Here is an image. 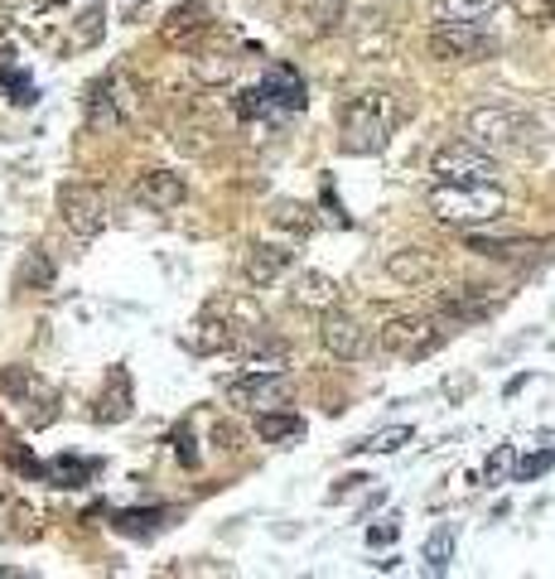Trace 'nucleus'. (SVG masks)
Listing matches in <instances>:
<instances>
[{
    "label": "nucleus",
    "mask_w": 555,
    "mask_h": 579,
    "mask_svg": "<svg viewBox=\"0 0 555 579\" xmlns=\"http://www.w3.org/2000/svg\"><path fill=\"white\" fill-rule=\"evenodd\" d=\"M555 469V449H536V454H521L513 464V478L517 483H536V478H546Z\"/></svg>",
    "instance_id": "nucleus-25"
},
{
    "label": "nucleus",
    "mask_w": 555,
    "mask_h": 579,
    "mask_svg": "<svg viewBox=\"0 0 555 579\" xmlns=\"http://www.w3.org/2000/svg\"><path fill=\"white\" fill-rule=\"evenodd\" d=\"M392 140V97L386 93H358L343 102V150L348 155H377Z\"/></svg>",
    "instance_id": "nucleus-2"
},
{
    "label": "nucleus",
    "mask_w": 555,
    "mask_h": 579,
    "mask_svg": "<svg viewBox=\"0 0 555 579\" xmlns=\"http://www.w3.org/2000/svg\"><path fill=\"white\" fill-rule=\"evenodd\" d=\"M527 131H536V126L513 107H473L469 111V136L479 140L483 150H521Z\"/></svg>",
    "instance_id": "nucleus-5"
},
{
    "label": "nucleus",
    "mask_w": 555,
    "mask_h": 579,
    "mask_svg": "<svg viewBox=\"0 0 555 579\" xmlns=\"http://www.w3.org/2000/svg\"><path fill=\"white\" fill-rule=\"evenodd\" d=\"M257 97H261L266 111H281V116L305 111V77H299L291 63H271L257 83Z\"/></svg>",
    "instance_id": "nucleus-11"
},
{
    "label": "nucleus",
    "mask_w": 555,
    "mask_h": 579,
    "mask_svg": "<svg viewBox=\"0 0 555 579\" xmlns=\"http://www.w3.org/2000/svg\"><path fill=\"white\" fill-rule=\"evenodd\" d=\"M454 545H459V531H454V527H435V531H430V541H425V570H430V575H444V570H449Z\"/></svg>",
    "instance_id": "nucleus-23"
},
{
    "label": "nucleus",
    "mask_w": 555,
    "mask_h": 579,
    "mask_svg": "<svg viewBox=\"0 0 555 579\" xmlns=\"http://www.w3.org/2000/svg\"><path fill=\"white\" fill-rule=\"evenodd\" d=\"M410 440H416V430H410V426H386V430L368 434L362 444H353V449H358V454H396V449H402V444H410Z\"/></svg>",
    "instance_id": "nucleus-24"
},
{
    "label": "nucleus",
    "mask_w": 555,
    "mask_h": 579,
    "mask_svg": "<svg viewBox=\"0 0 555 579\" xmlns=\"http://www.w3.org/2000/svg\"><path fill=\"white\" fill-rule=\"evenodd\" d=\"M440 184H497V160L483 155L479 145H444L435 155Z\"/></svg>",
    "instance_id": "nucleus-9"
},
{
    "label": "nucleus",
    "mask_w": 555,
    "mask_h": 579,
    "mask_svg": "<svg viewBox=\"0 0 555 579\" xmlns=\"http://www.w3.org/2000/svg\"><path fill=\"white\" fill-rule=\"evenodd\" d=\"M92 473H97V464L92 459H77V454H59L53 464H44V478H49L53 488H83Z\"/></svg>",
    "instance_id": "nucleus-20"
},
{
    "label": "nucleus",
    "mask_w": 555,
    "mask_h": 579,
    "mask_svg": "<svg viewBox=\"0 0 555 579\" xmlns=\"http://www.w3.org/2000/svg\"><path fill=\"white\" fill-rule=\"evenodd\" d=\"M531 247H536V242H527V237H488V232H469V251L493 256V261H507V256H521Z\"/></svg>",
    "instance_id": "nucleus-22"
},
{
    "label": "nucleus",
    "mask_w": 555,
    "mask_h": 579,
    "mask_svg": "<svg viewBox=\"0 0 555 579\" xmlns=\"http://www.w3.org/2000/svg\"><path fill=\"white\" fill-rule=\"evenodd\" d=\"M136 116V93L121 73H107L102 83H92L87 93V126L92 131H121L126 121Z\"/></svg>",
    "instance_id": "nucleus-7"
},
{
    "label": "nucleus",
    "mask_w": 555,
    "mask_h": 579,
    "mask_svg": "<svg viewBox=\"0 0 555 579\" xmlns=\"http://www.w3.org/2000/svg\"><path fill=\"white\" fill-rule=\"evenodd\" d=\"M136 198L150 213H174L188 198V184H184V174H174V170H146L136 180Z\"/></svg>",
    "instance_id": "nucleus-12"
},
{
    "label": "nucleus",
    "mask_w": 555,
    "mask_h": 579,
    "mask_svg": "<svg viewBox=\"0 0 555 579\" xmlns=\"http://www.w3.org/2000/svg\"><path fill=\"white\" fill-rule=\"evenodd\" d=\"M430 208L449 227H488L507 213V198L497 184H435L430 188Z\"/></svg>",
    "instance_id": "nucleus-1"
},
{
    "label": "nucleus",
    "mask_w": 555,
    "mask_h": 579,
    "mask_svg": "<svg viewBox=\"0 0 555 579\" xmlns=\"http://www.w3.org/2000/svg\"><path fill=\"white\" fill-rule=\"evenodd\" d=\"M309 208L305 204H291V198H285V204H275V213H271V222H275V227H295L299 232V237H305V232H309Z\"/></svg>",
    "instance_id": "nucleus-30"
},
{
    "label": "nucleus",
    "mask_w": 555,
    "mask_h": 579,
    "mask_svg": "<svg viewBox=\"0 0 555 579\" xmlns=\"http://www.w3.org/2000/svg\"><path fill=\"white\" fill-rule=\"evenodd\" d=\"M295 396V377L285 367H271V372H247L237 382H227V401L242 410H275Z\"/></svg>",
    "instance_id": "nucleus-8"
},
{
    "label": "nucleus",
    "mask_w": 555,
    "mask_h": 579,
    "mask_svg": "<svg viewBox=\"0 0 555 579\" xmlns=\"http://www.w3.org/2000/svg\"><path fill=\"white\" fill-rule=\"evenodd\" d=\"M164 517H170V512H164V507H146V512H116V517H111V527H116L121 537H155V531L164 527Z\"/></svg>",
    "instance_id": "nucleus-21"
},
{
    "label": "nucleus",
    "mask_w": 555,
    "mask_h": 579,
    "mask_svg": "<svg viewBox=\"0 0 555 579\" xmlns=\"http://www.w3.org/2000/svg\"><path fill=\"white\" fill-rule=\"evenodd\" d=\"M435 271H440V261L425 247H402V251L386 256V275H392L396 285H406V290L430 285V281H435Z\"/></svg>",
    "instance_id": "nucleus-15"
},
{
    "label": "nucleus",
    "mask_w": 555,
    "mask_h": 579,
    "mask_svg": "<svg viewBox=\"0 0 555 579\" xmlns=\"http://www.w3.org/2000/svg\"><path fill=\"white\" fill-rule=\"evenodd\" d=\"M319 343H324L338 362H358V358H368V353H372L368 329H362L353 315H343L338 305L319 315Z\"/></svg>",
    "instance_id": "nucleus-10"
},
{
    "label": "nucleus",
    "mask_w": 555,
    "mask_h": 579,
    "mask_svg": "<svg viewBox=\"0 0 555 579\" xmlns=\"http://www.w3.org/2000/svg\"><path fill=\"white\" fill-rule=\"evenodd\" d=\"M295 266V251H285V247H271V242H251L247 256H242V275H247L257 290L266 285H275L285 271Z\"/></svg>",
    "instance_id": "nucleus-13"
},
{
    "label": "nucleus",
    "mask_w": 555,
    "mask_h": 579,
    "mask_svg": "<svg viewBox=\"0 0 555 579\" xmlns=\"http://www.w3.org/2000/svg\"><path fill=\"white\" fill-rule=\"evenodd\" d=\"M444 338H449V329H440L435 319H425V315L392 319V324L382 329V348L402 362H420V358H430V353H440Z\"/></svg>",
    "instance_id": "nucleus-4"
},
{
    "label": "nucleus",
    "mask_w": 555,
    "mask_h": 579,
    "mask_svg": "<svg viewBox=\"0 0 555 579\" xmlns=\"http://www.w3.org/2000/svg\"><path fill=\"white\" fill-rule=\"evenodd\" d=\"M174 454H180L184 469H198V454H194V434L188 430H174Z\"/></svg>",
    "instance_id": "nucleus-31"
},
{
    "label": "nucleus",
    "mask_w": 555,
    "mask_h": 579,
    "mask_svg": "<svg viewBox=\"0 0 555 579\" xmlns=\"http://www.w3.org/2000/svg\"><path fill=\"white\" fill-rule=\"evenodd\" d=\"M257 434L266 444H275V440H299L305 434V420L295 416V410H257Z\"/></svg>",
    "instance_id": "nucleus-19"
},
{
    "label": "nucleus",
    "mask_w": 555,
    "mask_h": 579,
    "mask_svg": "<svg viewBox=\"0 0 555 579\" xmlns=\"http://www.w3.org/2000/svg\"><path fill=\"white\" fill-rule=\"evenodd\" d=\"M430 53L440 63H479L497 53V39L488 35L479 20H444V25L430 29Z\"/></svg>",
    "instance_id": "nucleus-3"
},
{
    "label": "nucleus",
    "mask_w": 555,
    "mask_h": 579,
    "mask_svg": "<svg viewBox=\"0 0 555 579\" xmlns=\"http://www.w3.org/2000/svg\"><path fill=\"white\" fill-rule=\"evenodd\" d=\"M0 386H5V396L15 401V406H39V426H49V420H53V401H59V396H53L35 372L10 367V372H0Z\"/></svg>",
    "instance_id": "nucleus-14"
},
{
    "label": "nucleus",
    "mask_w": 555,
    "mask_h": 579,
    "mask_svg": "<svg viewBox=\"0 0 555 579\" xmlns=\"http://www.w3.org/2000/svg\"><path fill=\"white\" fill-rule=\"evenodd\" d=\"M396 537H402V527H396V521H382V527H368V545H392Z\"/></svg>",
    "instance_id": "nucleus-32"
},
{
    "label": "nucleus",
    "mask_w": 555,
    "mask_h": 579,
    "mask_svg": "<svg viewBox=\"0 0 555 579\" xmlns=\"http://www.w3.org/2000/svg\"><path fill=\"white\" fill-rule=\"evenodd\" d=\"M497 0H444V15L449 20H488Z\"/></svg>",
    "instance_id": "nucleus-29"
},
{
    "label": "nucleus",
    "mask_w": 555,
    "mask_h": 579,
    "mask_svg": "<svg viewBox=\"0 0 555 579\" xmlns=\"http://www.w3.org/2000/svg\"><path fill=\"white\" fill-rule=\"evenodd\" d=\"M203 29H208V5H203V0H184V5H174L170 10V20H164V39H194V35H203Z\"/></svg>",
    "instance_id": "nucleus-17"
},
{
    "label": "nucleus",
    "mask_w": 555,
    "mask_h": 579,
    "mask_svg": "<svg viewBox=\"0 0 555 579\" xmlns=\"http://www.w3.org/2000/svg\"><path fill=\"white\" fill-rule=\"evenodd\" d=\"M59 213H63V227H69L77 242H92V237H102V227H107V198H102V188H92V184H63Z\"/></svg>",
    "instance_id": "nucleus-6"
},
{
    "label": "nucleus",
    "mask_w": 555,
    "mask_h": 579,
    "mask_svg": "<svg viewBox=\"0 0 555 579\" xmlns=\"http://www.w3.org/2000/svg\"><path fill=\"white\" fill-rule=\"evenodd\" d=\"M546 15H555V0H546Z\"/></svg>",
    "instance_id": "nucleus-33"
},
{
    "label": "nucleus",
    "mask_w": 555,
    "mask_h": 579,
    "mask_svg": "<svg viewBox=\"0 0 555 579\" xmlns=\"http://www.w3.org/2000/svg\"><path fill=\"white\" fill-rule=\"evenodd\" d=\"M20 285L25 290H49L53 285V261L44 251H29V261L20 266Z\"/></svg>",
    "instance_id": "nucleus-26"
},
{
    "label": "nucleus",
    "mask_w": 555,
    "mask_h": 579,
    "mask_svg": "<svg viewBox=\"0 0 555 579\" xmlns=\"http://www.w3.org/2000/svg\"><path fill=\"white\" fill-rule=\"evenodd\" d=\"M513 464H517V449H513V444H497V449L488 454V464H483V483H488V488L507 483V473H513Z\"/></svg>",
    "instance_id": "nucleus-27"
},
{
    "label": "nucleus",
    "mask_w": 555,
    "mask_h": 579,
    "mask_svg": "<svg viewBox=\"0 0 555 579\" xmlns=\"http://www.w3.org/2000/svg\"><path fill=\"white\" fill-rule=\"evenodd\" d=\"M126 416H131V377L116 367V372L107 377V392H102V401H97V420L116 426V420H126Z\"/></svg>",
    "instance_id": "nucleus-18"
},
{
    "label": "nucleus",
    "mask_w": 555,
    "mask_h": 579,
    "mask_svg": "<svg viewBox=\"0 0 555 579\" xmlns=\"http://www.w3.org/2000/svg\"><path fill=\"white\" fill-rule=\"evenodd\" d=\"M194 73L203 77V83H232V73H237V59H227V53H218V59H198Z\"/></svg>",
    "instance_id": "nucleus-28"
},
{
    "label": "nucleus",
    "mask_w": 555,
    "mask_h": 579,
    "mask_svg": "<svg viewBox=\"0 0 555 579\" xmlns=\"http://www.w3.org/2000/svg\"><path fill=\"white\" fill-rule=\"evenodd\" d=\"M291 295H295L299 309H314V315H324V309L338 305V281H333V275H324V271H299Z\"/></svg>",
    "instance_id": "nucleus-16"
}]
</instances>
